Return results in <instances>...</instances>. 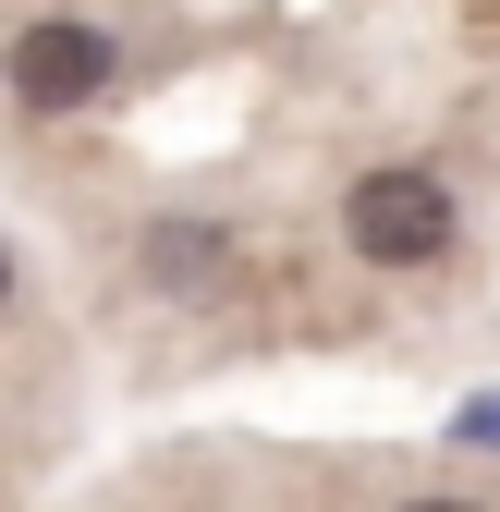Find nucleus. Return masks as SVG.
Returning <instances> with one entry per match:
<instances>
[{
	"mask_svg": "<svg viewBox=\"0 0 500 512\" xmlns=\"http://www.w3.org/2000/svg\"><path fill=\"white\" fill-rule=\"evenodd\" d=\"M452 232H464V208H452L440 171H366L342 196V244L366 256V269H440Z\"/></svg>",
	"mask_w": 500,
	"mask_h": 512,
	"instance_id": "f257e3e1",
	"label": "nucleus"
},
{
	"mask_svg": "<svg viewBox=\"0 0 500 512\" xmlns=\"http://www.w3.org/2000/svg\"><path fill=\"white\" fill-rule=\"evenodd\" d=\"M110 25H86V13H37L25 37H13V61H0V74H13V98L37 110V122H61V110H86L98 86H110Z\"/></svg>",
	"mask_w": 500,
	"mask_h": 512,
	"instance_id": "f03ea898",
	"label": "nucleus"
},
{
	"mask_svg": "<svg viewBox=\"0 0 500 512\" xmlns=\"http://www.w3.org/2000/svg\"><path fill=\"white\" fill-rule=\"evenodd\" d=\"M220 256H232V244H220V232H196V220H183V232L159 220V232H147V269H159V281H208Z\"/></svg>",
	"mask_w": 500,
	"mask_h": 512,
	"instance_id": "7ed1b4c3",
	"label": "nucleus"
},
{
	"mask_svg": "<svg viewBox=\"0 0 500 512\" xmlns=\"http://www.w3.org/2000/svg\"><path fill=\"white\" fill-rule=\"evenodd\" d=\"M403 512H488V500H403Z\"/></svg>",
	"mask_w": 500,
	"mask_h": 512,
	"instance_id": "20e7f679",
	"label": "nucleus"
},
{
	"mask_svg": "<svg viewBox=\"0 0 500 512\" xmlns=\"http://www.w3.org/2000/svg\"><path fill=\"white\" fill-rule=\"evenodd\" d=\"M0 305H13V256H0Z\"/></svg>",
	"mask_w": 500,
	"mask_h": 512,
	"instance_id": "39448f33",
	"label": "nucleus"
}]
</instances>
